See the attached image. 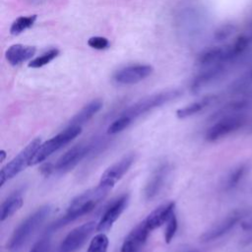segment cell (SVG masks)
Returning <instances> with one entry per match:
<instances>
[{
  "mask_svg": "<svg viewBox=\"0 0 252 252\" xmlns=\"http://www.w3.org/2000/svg\"><path fill=\"white\" fill-rule=\"evenodd\" d=\"M102 107V101L100 99H94L86 104L77 114H75L68 122V126H80L82 127L87 123L94 114H96Z\"/></svg>",
  "mask_w": 252,
  "mask_h": 252,
  "instance_id": "19",
  "label": "cell"
},
{
  "mask_svg": "<svg viewBox=\"0 0 252 252\" xmlns=\"http://www.w3.org/2000/svg\"><path fill=\"white\" fill-rule=\"evenodd\" d=\"M108 237L104 233L96 234L90 242L87 252H107Z\"/></svg>",
  "mask_w": 252,
  "mask_h": 252,
  "instance_id": "24",
  "label": "cell"
},
{
  "mask_svg": "<svg viewBox=\"0 0 252 252\" xmlns=\"http://www.w3.org/2000/svg\"><path fill=\"white\" fill-rule=\"evenodd\" d=\"M82 133V127L80 126H68L59 134L55 135L51 139L41 143L39 148L37 149L33 158L32 160L31 165H34L42 162L53 153L57 152L71 141H73L76 137H78Z\"/></svg>",
  "mask_w": 252,
  "mask_h": 252,
  "instance_id": "5",
  "label": "cell"
},
{
  "mask_svg": "<svg viewBox=\"0 0 252 252\" xmlns=\"http://www.w3.org/2000/svg\"><path fill=\"white\" fill-rule=\"evenodd\" d=\"M181 94L182 92L180 90H167L158 94H154L132 104L131 106L126 108L121 113V115L128 117L133 123V121L139 118L140 116L179 97Z\"/></svg>",
  "mask_w": 252,
  "mask_h": 252,
  "instance_id": "3",
  "label": "cell"
},
{
  "mask_svg": "<svg viewBox=\"0 0 252 252\" xmlns=\"http://www.w3.org/2000/svg\"><path fill=\"white\" fill-rule=\"evenodd\" d=\"M35 20H36V15H32V16H28V17H24V16L19 17L18 19H16L13 22V24L10 28V32L14 35L20 34L24 31L32 27Z\"/></svg>",
  "mask_w": 252,
  "mask_h": 252,
  "instance_id": "23",
  "label": "cell"
},
{
  "mask_svg": "<svg viewBox=\"0 0 252 252\" xmlns=\"http://www.w3.org/2000/svg\"><path fill=\"white\" fill-rule=\"evenodd\" d=\"M97 146L96 142L79 144L69 149L54 163V172H66L74 168Z\"/></svg>",
  "mask_w": 252,
  "mask_h": 252,
  "instance_id": "7",
  "label": "cell"
},
{
  "mask_svg": "<svg viewBox=\"0 0 252 252\" xmlns=\"http://www.w3.org/2000/svg\"><path fill=\"white\" fill-rule=\"evenodd\" d=\"M41 145L40 138H35L31 141L25 149H23L13 159L6 163L0 171V186H3L5 182L14 178L20 172L27 168V166L32 164L33 156L35 155L37 149Z\"/></svg>",
  "mask_w": 252,
  "mask_h": 252,
  "instance_id": "4",
  "label": "cell"
},
{
  "mask_svg": "<svg viewBox=\"0 0 252 252\" xmlns=\"http://www.w3.org/2000/svg\"><path fill=\"white\" fill-rule=\"evenodd\" d=\"M49 244H50L49 236L44 235L34 243V245L32 247L30 252H47L49 249Z\"/></svg>",
  "mask_w": 252,
  "mask_h": 252,
  "instance_id": "31",
  "label": "cell"
},
{
  "mask_svg": "<svg viewBox=\"0 0 252 252\" xmlns=\"http://www.w3.org/2000/svg\"><path fill=\"white\" fill-rule=\"evenodd\" d=\"M151 231L147 222L143 220L125 237L121 246V252H138L147 242Z\"/></svg>",
  "mask_w": 252,
  "mask_h": 252,
  "instance_id": "13",
  "label": "cell"
},
{
  "mask_svg": "<svg viewBox=\"0 0 252 252\" xmlns=\"http://www.w3.org/2000/svg\"><path fill=\"white\" fill-rule=\"evenodd\" d=\"M24 204V199L21 190H16L13 192L1 205L0 220L4 221L11 216H13L17 211L21 209Z\"/></svg>",
  "mask_w": 252,
  "mask_h": 252,
  "instance_id": "20",
  "label": "cell"
},
{
  "mask_svg": "<svg viewBox=\"0 0 252 252\" xmlns=\"http://www.w3.org/2000/svg\"><path fill=\"white\" fill-rule=\"evenodd\" d=\"M132 124V121L124 116V115H121L118 116L107 128V134H110V135H114V134H117V133H120L122 132L123 130H125L126 128H128L130 125Z\"/></svg>",
  "mask_w": 252,
  "mask_h": 252,
  "instance_id": "27",
  "label": "cell"
},
{
  "mask_svg": "<svg viewBox=\"0 0 252 252\" xmlns=\"http://www.w3.org/2000/svg\"><path fill=\"white\" fill-rule=\"evenodd\" d=\"M245 124V117L239 113H229L219 117V120L206 132V140L214 142L240 129Z\"/></svg>",
  "mask_w": 252,
  "mask_h": 252,
  "instance_id": "6",
  "label": "cell"
},
{
  "mask_svg": "<svg viewBox=\"0 0 252 252\" xmlns=\"http://www.w3.org/2000/svg\"><path fill=\"white\" fill-rule=\"evenodd\" d=\"M58 54H59V50L57 48L49 49L48 51L44 52L40 56H38V57L34 58L33 60H32L29 63V67L30 68H39V67H42V66L48 64L50 61H52Z\"/></svg>",
  "mask_w": 252,
  "mask_h": 252,
  "instance_id": "25",
  "label": "cell"
},
{
  "mask_svg": "<svg viewBox=\"0 0 252 252\" xmlns=\"http://www.w3.org/2000/svg\"><path fill=\"white\" fill-rule=\"evenodd\" d=\"M235 31V26L233 24H225L219 27L214 33V37L217 41H221L229 37Z\"/></svg>",
  "mask_w": 252,
  "mask_h": 252,
  "instance_id": "28",
  "label": "cell"
},
{
  "mask_svg": "<svg viewBox=\"0 0 252 252\" xmlns=\"http://www.w3.org/2000/svg\"><path fill=\"white\" fill-rule=\"evenodd\" d=\"M183 252H200V251L196 250V249H190V250H186V251H183Z\"/></svg>",
  "mask_w": 252,
  "mask_h": 252,
  "instance_id": "35",
  "label": "cell"
},
{
  "mask_svg": "<svg viewBox=\"0 0 252 252\" xmlns=\"http://www.w3.org/2000/svg\"><path fill=\"white\" fill-rule=\"evenodd\" d=\"M251 78H252V72H251Z\"/></svg>",
  "mask_w": 252,
  "mask_h": 252,
  "instance_id": "37",
  "label": "cell"
},
{
  "mask_svg": "<svg viewBox=\"0 0 252 252\" xmlns=\"http://www.w3.org/2000/svg\"><path fill=\"white\" fill-rule=\"evenodd\" d=\"M88 44L94 49L102 50V49H106L109 46V41L106 37H103V36H93L89 38Z\"/></svg>",
  "mask_w": 252,
  "mask_h": 252,
  "instance_id": "30",
  "label": "cell"
},
{
  "mask_svg": "<svg viewBox=\"0 0 252 252\" xmlns=\"http://www.w3.org/2000/svg\"><path fill=\"white\" fill-rule=\"evenodd\" d=\"M224 71L225 67L223 66V64H216L209 67L208 69L197 75V77L193 80L191 84V91L194 94L199 93L204 87L220 78Z\"/></svg>",
  "mask_w": 252,
  "mask_h": 252,
  "instance_id": "16",
  "label": "cell"
},
{
  "mask_svg": "<svg viewBox=\"0 0 252 252\" xmlns=\"http://www.w3.org/2000/svg\"><path fill=\"white\" fill-rule=\"evenodd\" d=\"M250 42V38L246 35H239L236 40L233 42V44L230 45V51L233 60H235L237 57H239L241 54L244 53V51L247 49Z\"/></svg>",
  "mask_w": 252,
  "mask_h": 252,
  "instance_id": "26",
  "label": "cell"
},
{
  "mask_svg": "<svg viewBox=\"0 0 252 252\" xmlns=\"http://www.w3.org/2000/svg\"><path fill=\"white\" fill-rule=\"evenodd\" d=\"M0 156H1V161H4V159H5V157H6V153H5V151H1V153H0Z\"/></svg>",
  "mask_w": 252,
  "mask_h": 252,
  "instance_id": "34",
  "label": "cell"
},
{
  "mask_svg": "<svg viewBox=\"0 0 252 252\" xmlns=\"http://www.w3.org/2000/svg\"><path fill=\"white\" fill-rule=\"evenodd\" d=\"M241 226H242V228H243L244 230H246V231H251V232H252V218H250V219L246 220L245 221H243L242 224H241Z\"/></svg>",
  "mask_w": 252,
  "mask_h": 252,
  "instance_id": "33",
  "label": "cell"
},
{
  "mask_svg": "<svg viewBox=\"0 0 252 252\" xmlns=\"http://www.w3.org/2000/svg\"><path fill=\"white\" fill-rule=\"evenodd\" d=\"M134 154H128L124 156L122 158H120L104 170V172L100 176L99 184L108 188H112L129 170L131 165L134 163Z\"/></svg>",
  "mask_w": 252,
  "mask_h": 252,
  "instance_id": "11",
  "label": "cell"
},
{
  "mask_svg": "<svg viewBox=\"0 0 252 252\" xmlns=\"http://www.w3.org/2000/svg\"><path fill=\"white\" fill-rule=\"evenodd\" d=\"M96 225L97 223H95L94 221H89L71 230L62 240L59 251L74 252L81 248L88 239V237L92 234L94 229L96 227Z\"/></svg>",
  "mask_w": 252,
  "mask_h": 252,
  "instance_id": "9",
  "label": "cell"
},
{
  "mask_svg": "<svg viewBox=\"0 0 252 252\" xmlns=\"http://www.w3.org/2000/svg\"><path fill=\"white\" fill-rule=\"evenodd\" d=\"M233 61L230 46L213 47L203 51L197 59L200 66H213L216 64H224Z\"/></svg>",
  "mask_w": 252,
  "mask_h": 252,
  "instance_id": "15",
  "label": "cell"
},
{
  "mask_svg": "<svg viewBox=\"0 0 252 252\" xmlns=\"http://www.w3.org/2000/svg\"><path fill=\"white\" fill-rule=\"evenodd\" d=\"M166 223L167 224L164 231V241L166 243H170L177 230V219H176L175 213L172 214V216L169 218Z\"/></svg>",
  "mask_w": 252,
  "mask_h": 252,
  "instance_id": "29",
  "label": "cell"
},
{
  "mask_svg": "<svg viewBox=\"0 0 252 252\" xmlns=\"http://www.w3.org/2000/svg\"><path fill=\"white\" fill-rule=\"evenodd\" d=\"M243 217H244L243 211L237 210V211L231 212L222 220H220L219 222H217L215 225H213L210 229L205 231L201 235L200 240L202 242H210V241H214L216 239L220 238L221 236L228 233L231 229H233Z\"/></svg>",
  "mask_w": 252,
  "mask_h": 252,
  "instance_id": "8",
  "label": "cell"
},
{
  "mask_svg": "<svg viewBox=\"0 0 252 252\" xmlns=\"http://www.w3.org/2000/svg\"><path fill=\"white\" fill-rule=\"evenodd\" d=\"M251 38H252V34H251Z\"/></svg>",
  "mask_w": 252,
  "mask_h": 252,
  "instance_id": "38",
  "label": "cell"
},
{
  "mask_svg": "<svg viewBox=\"0 0 252 252\" xmlns=\"http://www.w3.org/2000/svg\"><path fill=\"white\" fill-rule=\"evenodd\" d=\"M36 49L34 46H30V45H23V44H14L10 46L6 52L5 56L7 61L11 65H19L29 59H31Z\"/></svg>",
  "mask_w": 252,
  "mask_h": 252,
  "instance_id": "18",
  "label": "cell"
},
{
  "mask_svg": "<svg viewBox=\"0 0 252 252\" xmlns=\"http://www.w3.org/2000/svg\"><path fill=\"white\" fill-rule=\"evenodd\" d=\"M111 188L98 184L96 187L89 189L84 193L75 197L71 203L69 204L65 215L58 219L50 225L51 230L58 229L69 222L79 219L80 217L85 216L92 212L94 208L98 206V204L107 196L108 192Z\"/></svg>",
  "mask_w": 252,
  "mask_h": 252,
  "instance_id": "1",
  "label": "cell"
},
{
  "mask_svg": "<svg viewBox=\"0 0 252 252\" xmlns=\"http://www.w3.org/2000/svg\"><path fill=\"white\" fill-rule=\"evenodd\" d=\"M50 212L51 207L49 205H45L28 216L14 230L8 243V249L11 252H17L20 250L34 233V231L47 219Z\"/></svg>",
  "mask_w": 252,
  "mask_h": 252,
  "instance_id": "2",
  "label": "cell"
},
{
  "mask_svg": "<svg viewBox=\"0 0 252 252\" xmlns=\"http://www.w3.org/2000/svg\"><path fill=\"white\" fill-rule=\"evenodd\" d=\"M153 71L154 69L150 65H130L116 71L113 75V80L119 85H133L148 78Z\"/></svg>",
  "mask_w": 252,
  "mask_h": 252,
  "instance_id": "12",
  "label": "cell"
},
{
  "mask_svg": "<svg viewBox=\"0 0 252 252\" xmlns=\"http://www.w3.org/2000/svg\"><path fill=\"white\" fill-rule=\"evenodd\" d=\"M170 169V165L167 162H165L161 163L154 170L144 190L145 198L147 200H152L155 197H157V195H158L161 188L163 187V184L165 182L166 177L168 176Z\"/></svg>",
  "mask_w": 252,
  "mask_h": 252,
  "instance_id": "14",
  "label": "cell"
},
{
  "mask_svg": "<svg viewBox=\"0 0 252 252\" xmlns=\"http://www.w3.org/2000/svg\"><path fill=\"white\" fill-rule=\"evenodd\" d=\"M129 202V195L123 194L116 199L112 200L109 205L105 208L97 225L96 230L103 232L105 230H108L112 224L119 219V217L122 215V213L127 208Z\"/></svg>",
  "mask_w": 252,
  "mask_h": 252,
  "instance_id": "10",
  "label": "cell"
},
{
  "mask_svg": "<svg viewBox=\"0 0 252 252\" xmlns=\"http://www.w3.org/2000/svg\"><path fill=\"white\" fill-rule=\"evenodd\" d=\"M31 1H32V2H39L40 0H31Z\"/></svg>",
  "mask_w": 252,
  "mask_h": 252,
  "instance_id": "36",
  "label": "cell"
},
{
  "mask_svg": "<svg viewBox=\"0 0 252 252\" xmlns=\"http://www.w3.org/2000/svg\"><path fill=\"white\" fill-rule=\"evenodd\" d=\"M249 170V166L247 163H242L233 168L229 174L226 177V180L224 182V188L225 190H231L235 188L241 180L244 178V176L247 174Z\"/></svg>",
  "mask_w": 252,
  "mask_h": 252,
  "instance_id": "22",
  "label": "cell"
},
{
  "mask_svg": "<svg viewBox=\"0 0 252 252\" xmlns=\"http://www.w3.org/2000/svg\"><path fill=\"white\" fill-rule=\"evenodd\" d=\"M174 209H175V203L170 201L167 203H164L158 208H156L146 219L145 221L147 222L148 226L150 229L153 231L154 229L161 226L169 218L174 214Z\"/></svg>",
  "mask_w": 252,
  "mask_h": 252,
  "instance_id": "17",
  "label": "cell"
},
{
  "mask_svg": "<svg viewBox=\"0 0 252 252\" xmlns=\"http://www.w3.org/2000/svg\"><path fill=\"white\" fill-rule=\"evenodd\" d=\"M216 98L215 95H208L203 97L202 99L195 101L189 105H186L182 108H179L176 110V116L180 119L192 116L198 112H200L202 109H204L206 106H208L210 103H212L214 101V99Z\"/></svg>",
  "mask_w": 252,
  "mask_h": 252,
  "instance_id": "21",
  "label": "cell"
},
{
  "mask_svg": "<svg viewBox=\"0 0 252 252\" xmlns=\"http://www.w3.org/2000/svg\"><path fill=\"white\" fill-rule=\"evenodd\" d=\"M39 170H40V173H41L43 176L47 177V176H49L50 174H52V173L54 172V164L51 163V162L43 163V164L40 166Z\"/></svg>",
  "mask_w": 252,
  "mask_h": 252,
  "instance_id": "32",
  "label": "cell"
}]
</instances>
